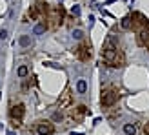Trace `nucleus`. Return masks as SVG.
<instances>
[{
    "instance_id": "obj_1",
    "label": "nucleus",
    "mask_w": 149,
    "mask_h": 135,
    "mask_svg": "<svg viewBox=\"0 0 149 135\" xmlns=\"http://www.w3.org/2000/svg\"><path fill=\"white\" fill-rule=\"evenodd\" d=\"M102 57H104V60H106L109 66H113V68H122L124 62H125L124 53H118V49L111 42L106 44V48H104V51H102Z\"/></svg>"
},
{
    "instance_id": "obj_2",
    "label": "nucleus",
    "mask_w": 149,
    "mask_h": 135,
    "mask_svg": "<svg viewBox=\"0 0 149 135\" xmlns=\"http://www.w3.org/2000/svg\"><path fill=\"white\" fill-rule=\"evenodd\" d=\"M24 113H26L24 104H15V106H11V110H9L11 124L13 126H20V121H22V117H24Z\"/></svg>"
},
{
    "instance_id": "obj_3",
    "label": "nucleus",
    "mask_w": 149,
    "mask_h": 135,
    "mask_svg": "<svg viewBox=\"0 0 149 135\" xmlns=\"http://www.w3.org/2000/svg\"><path fill=\"white\" fill-rule=\"evenodd\" d=\"M100 102H102V108H111L113 104L116 102V93L115 89H102V97H100Z\"/></svg>"
},
{
    "instance_id": "obj_4",
    "label": "nucleus",
    "mask_w": 149,
    "mask_h": 135,
    "mask_svg": "<svg viewBox=\"0 0 149 135\" xmlns=\"http://www.w3.org/2000/svg\"><path fill=\"white\" fill-rule=\"evenodd\" d=\"M91 48H89V44H86V42H82L80 46L74 49V55H77L80 60H89L91 58V51H89Z\"/></svg>"
},
{
    "instance_id": "obj_5",
    "label": "nucleus",
    "mask_w": 149,
    "mask_h": 135,
    "mask_svg": "<svg viewBox=\"0 0 149 135\" xmlns=\"http://www.w3.org/2000/svg\"><path fill=\"white\" fill-rule=\"evenodd\" d=\"M36 131H38V135H53L55 133V126L51 122H38L36 124Z\"/></svg>"
},
{
    "instance_id": "obj_6",
    "label": "nucleus",
    "mask_w": 149,
    "mask_h": 135,
    "mask_svg": "<svg viewBox=\"0 0 149 135\" xmlns=\"http://www.w3.org/2000/svg\"><path fill=\"white\" fill-rule=\"evenodd\" d=\"M138 42L142 44L144 48H147V49H149V24H147V26H144V27L138 31Z\"/></svg>"
},
{
    "instance_id": "obj_7",
    "label": "nucleus",
    "mask_w": 149,
    "mask_h": 135,
    "mask_svg": "<svg viewBox=\"0 0 149 135\" xmlns=\"http://www.w3.org/2000/svg\"><path fill=\"white\" fill-rule=\"evenodd\" d=\"M35 7L38 9V13L42 15V17H44V15H47V13H49V7H47V4L44 2V0H38V2L35 4Z\"/></svg>"
},
{
    "instance_id": "obj_8",
    "label": "nucleus",
    "mask_w": 149,
    "mask_h": 135,
    "mask_svg": "<svg viewBox=\"0 0 149 135\" xmlns=\"http://www.w3.org/2000/svg\"><path fill=\"white\" fill-rule=\"evenodd\" d=\"M69 102H71V93H69V91H65V93L62 95V99L58 101V106H60V108H65Z\"/></svg>"
},
{
    "instance_id": "obj_9",
    "label": "nucleus",
    "mask_w": 149,
    "mask_h": 135,
    "mask_svg": "<svg viewBox=\"0 0 149 135\" xmlns=\"http://www.w3.org/2000/svg\"><path fill=\"white\" fill-rule=\"evenodd\" d=\"M124 133H125V135H136V126L131 124V122L124 124Z\"/></svg>"
},
{
    "instance_id": "obj_10",
    "label": "nucleus",
    "mask_w": 149,
    "mask_h": 135,
    "mask_svg": "<svg viewBox=\"0 0 149 135\" xmlns=\"http://www.w3.org/2000/svg\"><path fill=\"white\" fill-rule=\"evenodd\" d=\"M46 24L44 22H40V24H36L35 27H33V35H42V33H46Z\"/></svg>"
},
{
    "instance_id": "obj_11",
    "label": "nucleus",
    "mask_w": 149,
    "mask_h": 135,
    "mask_svg": "<svg viewBox=\"0 0 149 135\" xmlns=\"http://www.w3.org/2000/svg\"><path fill=\"white\" fill-rule=\"evenodd\" d=\"M77 91H78V93H86V91H87V82H86L84 79H80V80L77 82Z\"/></svg>"
},
{
    "instance_id": "obj_12",
    "label": "nucleus",
    "mask_w": 149,
    "mask_h": 135,
    "mask_svg": "<svg viewBox=\"0 0 149 135\" xmlns=\"http://www.w3.org/2000/svg\"><path fill=\"white\" fill-rule=\"evenodd\" d=\"M120 26H122L124 29H131V27H133V18H131V17H124L122 22H120Z\"/></svg>"
},
{
    "instance_id": "obj_13",
    "label": "nucleus",
    "mask_w": 149,
    "mask_h": 135,
    "mask_svg": "<svg viewBox=\"0 0 149 135\" xmlns=\"http://www.w3.org/2000/svg\"><path fill=\"white\" fill-rule=\"evenodd\" d=\"M18 44H20V46H22V48H27V46H29V44H31V39H29V37H27V35H22V37H20V39H18Z\"/></svg>"
},
{
    "instance_id": "obj_14",
    "label": "nucleus",
    "mask_w": 149,
    "mask_h": 135,
    "mask_svg": "<svg viewBox=\"0 0 149 135\" xmlns=\"http://www.w3.org/2000/svg\"><path fill=\"white\" fill-rule=\"evenodd\" d=\"M87 113V110L86 106H77V110H73V117L77 115V117H82V115H86Z\"/></svg>"
},
{
    "instance_id": "obj_15",
    "label": "nucleus",
    "mask_w": 149,
    "mask_h": 135,
    "mask_svg": "<svg viewBox=\"0 0 149 135\" xmlns=\"http://www.w3.org/2000/svg\"><path fill=\"white\" fill-rule=\"evenodd\" d=\"M27 73H29V70H27V66H20L18 70H17V75H18L20 79H24L26 75H27Z\"/></svg>"
},
{
    "instance_id": "obj_16",
    "label": "nucleus",
    "mask_w": 149,
    "mask_h": 135,
    "mask_svg": "<svg viewBox=\"0 0 149 135\" xmlns=\"http://www.w3.org/2000/svg\"><path fill=\"white\" fill-rule=\"evenodd\" d=\"M29 17H31V18H40L42 15L38 13V9H36L35 6H31V9H29Z\"/></svg>"
},
{
    "instance_id": "obj_17",
    "label": "nucleus",
    "mask_w": 149,
    "mask_h": 135,
    "mask_svg": "<svg viewBox=\"0 0 149 135\" xmlns=\"http://www.w3.org/2000/svg\"><path fill=\"white\" fill-rule=\"evenodd\" d=\"M82 37H84V33H82L80 29H74V31H73V39H77V40H82Z\"/></svg>"
},
{
    "instance_id": "obj_18",
    "label": "nucleus",
    "mask_w": 149,
    "mask_h": 135,
    "mask_svg": "<svg viewBox=\"0 0 149 135\" xmlns=\"http://www.w3.org/2000/svg\"><path fill=\"white\" fill-rule=\"evenodd\" d=\"M71 15H74V17H80V6H73V7H71Z\"/></svg>"
},
{
    "instance_id": "obj_19",
    "label": "nucleus",
    "mask_w": 149,
    "mask_h": 135,
    "mask_svg": "<svg viewBox=\"0 0 149 135\" xmlns=\"http://www.w3.org/2000/svg\"><path fill=\"white\" fill-rule=\"evenodd\" d=\"M0 39H2V40L7 39V29H2V31H0Z\"/></svg>"
},
{
    "instance_id": "obj_20",
    "label": "nucleus",
    "mask_w": 149,
    "mask_h": 135,
    "mask_svg": "<svg viewBox=\"0 0 149 135\" xmlns=\"http://www.w3.org/2000/svg\"><path fill=\"white\" fill-rule=\"evenodd\" d=\"M147 131H149V124H146V133H147Z\"/></svg>"
},
{
    "instance_id": "obj_21",
    "label": "nucleus",
    "mask_w": 149,
    "mask_h": 135,
    "mask_svg": "<svg viewBox=\"0 0 149 135\" xmlns=\"http://www.w3.org/2000/svg\"><path fill=\"white\" fill-rule=\"evenodd\" d=\"M7 135H15V131H9V133H7Z\"/></svg>"
},
{
    "instance_id": "obj_22",
    "label": "nucleus",
    "mask_w": 149,
    "mask_h": 135,
    "mask_svg": "<svg viewBox=\"0 0 149 135\" xmlns=\"http://www.w3.org/2000/svg\"><path fill=\"white\" fill-rule=\"evenodd\" d=\"M71 135H82V133H74V131H73V133H71Z\"/></svg>"
},
{
    "instance_id": "obj_23",
    "label": "nucleus",
    "mask_w": 149,
    "mask_h": 135,
    "mask_svg": "<svg viewBox=\"0 0 149 135\" xmlns=\"http://www.w3.org/2000/svg\"><path fill=\"white\" fill-rule=\"evenodd\" d=\"M147 135H149V131H147Z\"/></svg>"
}]
</instances>
